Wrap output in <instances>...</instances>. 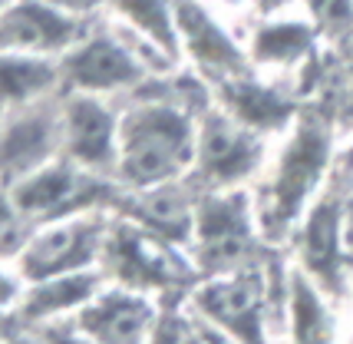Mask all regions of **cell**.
<instances>
[{"instance_id": "6da1fadb", "label": "cell", "mask_w": 353, "mask_h": 344, "mask_svg": "<svg viewBox=\"0 0 353 344\" xmlns=\"http://www.w3.org/2000/svg\"><path fill=\"white\" fill-rule=\"evenodd\" d=\"M334 162V113L323 106H301L297 120L288 126L277 156L264 169L258 189L251 192L254 222L264 245H281L294 238L301 219L314 199L330 182Z\"/></svg>"}, {"instance_id": "7a4b0ae2", "label": "cell", "mask_w": 353, "mask_h": 344, "mask_svg": "<svg viewBox=\"0 0 353 344\" xmlns=\"http://www.w3.org/2000/svg\"><path fill=\"white\" fill-rule=\"evenodd\" d=\"M288 285L291 271L281 275V262L274 255H264L218 275H201L188 295V305L231 341L268 344L271 314L281 312L288 321Z\"/></svg>"}, {"instance_id": "3957f363", "label": "cell", "mask_w": 353, "mask_h": 344, "mask_svg": "<svg viewBox=\"0 0 353 344\" xmlns=\"http://www.w3.org/2000/svg\"><path fill=\"white\" fill-rule=\"evenodd\" d=\"M264 245L251 189H205L195 202V235H192V265L199 275H218L228 268L261 258Z\"/></svg>"}, {"instance_id": "277c9868", "label": "cell", "mask_w": 353, "mask_h": 344, "mask_svg": "<svg viewBox=\"0 0 353 344\" xmlns=\"http://www.w3.org/2000/svg\"><path fill=\"white\" fill-rule=\"evenodd\" d=\"M116 192H119L116 179H106L103 172H92L66 156H57L43 169L30 172L27 179L3 189V199L23 219L43 225V222L77 216V212L112 209Z\"/></svg>"}, {"instance_id": "5b68a950", "label": "cell", "mask_w": 353, "mask_h": 344, "mask_svg": "<svg viewBox=\"0 0 353 344\" xmlns=\"http://www.w3.org/2000/svg\"><path fill=\"white\" fill-rule=\"evenodd\" d=\"M179 245L165 242L162 235L142 229L139 222L116 216L109 222L106 245L99 255V268L109 282L129 285L139 292H172L201 278L195 265H185L179 258Z\"/></svg>"}, {"instance_id": "8992f818", "label": "cell", "mask_w": 353, "mask_h": 344, "mask_svg": "<svg viewBox=\"0 0 353 344\" xmlns=\"http://www.w3.org/2000/svg\"><path fill=\"white\" fill-rule=\"evenodd\" d=\"M268 162V136L234 120L228 110L212 103L199 116V153L188 182L205 189H238Z\"/></svg>"}, {"instance_id": "52a82bcc", "label": "cell", "mask_w": 353, "mask_h": 344, "mask_svg": "<svg viewBox=\"0 0 353 344\" xmlns=\"http://www.w3.org/2000/svg\"><path fill=\"white\" fill-rule=\"evenodd\" d=\"M109 222H112V209H92V212H77L66 219L37 225L30 242L14 258L17 275L30 285L79 268H96L106 245Z\"/></svg>"}, {"instance_id": "ba28073f", "label": "cell", "mask_w": 353, "mask_h": 344, "mask_svg": "<svg viewBox=\"0 0 353 344\" xmlns=\"http://www.w3.org/2000/svg\"><path fill=\"white\" fill-rule=\"evenodd\" d=\"M347 192H350V175L340 169L330 175V182L314 199L307 216L301 219L294 232V249H297V268H304L314 282L321 285L330 298L347 295V251H343V209H347Z\"/></svg>"}, {"instance_id": "9c48e42d", "label": "cell", "mask_w": 353, "mask_h": 344, "mask_svg": "<svg viewBox=\"0 0 353 344\" xmlns=\"http://www.w3.org/2000/svg\"><path fill=\"white\" fill-rule=\"evenodd\" d=\"M63 66V90L70 93H132L139 83L149 79V63L129 47V40L119 30H96L83 33L73 47L60 57Z\"/></svg>"}, {"instance_id": "30bf717a", "label": "cell", "mask_w": 353, "mask_h": 344, "mask_svg": "<svg viewBox=\"0 0 353 344\" xmlns=\"http://www.w3.org/2000/svg\"><path fill=\"white\" fill-rule=\"evenodd\" d=\"M162 314L165 312L152 292L112 282L73 314V325L99 344H149L162 325Z\"/></svg>"}, {"instance_id": "8fae6325", "label": "cell", "mask_w": 353, "mask_h": 344, "mask_svg": "<svg viewBox=\"0 0 353 344\" xmlns=\"http://www.w3.org/2000/svg\"><path fill=\"white\" fill-rule=\"evenodd\" d=\"M60 116H63V156L92 172L112 175L116 149H119V116H123V110L109 106V99L99 93H70V90H63Z\"/></svg>"}, {"instance_id": "7c38bea8", "label": "cell", "mask_w": 353, "mask_h": 344, "mask_svg": "<svg viewBox=\"0 0 353 344\" xmlns=\"http://www.w3.org/2000/svg\"><path fill=\"white\" fill-rule=\"evenodd\" d=\"M63 156V116L60 99H43L27 110L3 113V189L27 179L30 172L43 169L46 162Z\"/></svg>"}, {"instance_id": "4fadbf2b", "label": "cell", "mask_w": 353, "mask_h": 344, "mask_svg": "<svg viewBox=\"0 0 353 344\" xmlns=\"http://www.w3.org/2000/svg\"><path fill=\"white\" fill-rule=\"evenodd\" d=\"M175 27L182 57H188L195 73L208 83L251 73V53L234 44V37L201 0H175Z\"/></svg>"}, {"instance_id": "5bb4252c", "label": "cell", "mask_w": 353, "mask_h": 344, "mask_svg": "<svg viewBox=\"0 0 353 344\" xmlns=\"http://www.w3.org/2000/svg\"><path fill=\"white\" fill-rule=\"evenodd\" d=\"M86 33V20L70 17L50 0H7L0 14V44L17 53L63 57Z\"/></svg>"}, {"instance_id": "9a60e30c", "label": "cell", "mask_w": 353, "mask_h": 344, "mask_svg": "<svg viewBox=\"0 0 353 344\" xmlns=\"http://www.w3.org/2000/svg\"><path fill=\"white\" fill-rule=\"evenodd\" d=\"M195 202H199V189L188 179L165 182L155 189H139V192L119 186L116 199H112V212L139 222L142 229L162 235L172 245H192Z\"/></svg>"}, {"instance_id": "2e32d148", "label": "cell", "mask_w": 353, "mask_h": 344, "mask_svg": "<svg viewBox=\"0 0 353 344\" xmlns=\"http://www.w3.org/2000/svg\"><path fill=\"white\" fill-rule=\"evenodd\" d=\"M106 271L99 265L53 275V278H43V282H30L7 314L17 318V325L27 331L40 328V325H53V321H63L66 314L73 318L99 288H106Z\"/></svg>"}, {"instance_id": "e0dca14e", "label": "cell", "mask_w": 353, "mask_h": 344, "mask_svg": "<svg viewBox=\"0 0 353 344\" xmlns=\"http://www.w3.org/2000/svg\"><path fill=\"white\" fill-rule=\"evenodd\" d=\"M212 93H215V103L221 110H228L234 120L258 129L261 136L288 133V126L301 113L291 96H284L277 86H268L261 79H254L251 73L218 79V83H212Z\"/></svg>"}, {"instance_id": "ac0fdd59", "label": "cell", "mask_w": 353, "mask_h": 344, "mask_svg": "<svg viewBox=\"0 0 353 344\" xmlns=\"http://www.w3.org/2000/svg\"><path fill=\"white\" fill-rule=\"evenodd\" d=\"M0 73H3V113L27 110L33 103H43L53 93L63 90V66L60 57H43V53H17V50H3L0 60Z\"/></svg>"}, {"instance_id": "d6986e66", "label": "cell", "mask_w": 353, "mask_h": 344, "mask_svg": "<svg viewBox=\"0 0 353 344\" xmlns=\"http://www.w3.org/2000/svg\"><path fill=\"white\" fill-rule=\"evenodd\" d=\"M288 334L291 344H337V314L327 305V292L297 265L288 285Z\"/></svg>"}, {"instance_id": "ffe728a7", "label": "cell", "mask_w": 353, "mask_h": 344, "mask_svg": "<svg viewBox=\"0 0 353 344\" xmlns=\"http://www.w3.org/2000/svg\"><path fill=\"white\" fill-rule=\"evenodd\" d=\"M317 27L310 20H291V17H261V27L254 30L251 40V63L258 66H277L288 70L304 63L314 53V40H317Z\"/></svg>"}, {"instance_id": "44dd1931", "label": "cell", "mask_w": 353, "mask_h": 344, "mask_svg": "<svg viewBox=\"0 0 353 344\" xmlns=\"http://www.w3.org/2000/svg\"><path fill=\"white\" fill-rule=\"evenodd\" d=\"M116 17H123V27L159 47L169 60L182 57L179 27H175V0H109Z\"/></svg>"}, {"instance_id": "7402d4cb", "label": "cell", "mask_w": 353, "mask_h": 344, "mask_svg": "<svg viewBox=\"0 0 353 344\" xmlns=\"http://www.w3.org/2000/svg\"><path fill=\"white\" fill-rule=\"evenodd\" d=\"M301 7L321 33H347L353 27V0H301Z\"/></svg>"}, {"instance_id": "603a6c76", "label": "cell", "mask_w": 353, "mask_h": 344, "mask_svg": "<svg viewBox=\"0 0 353 344\" xmlns=\"http://www.w3.org/2000/svg\"><path fill=\"white\" fill-rule=\"evenodd\" d=\"M30 334H37L43 344H99L86 338L83 331L73 325V321H53V325H40V328H33Z\"/></svg>"}, {"instance_id": "cb8c5ba5", "label": "cell", "mask_w": 353, "mask_h": 344, "mask_svg": "<svg viewBox=\"0 0 353 344\" xmlns=\"http://www.w3.org/2000/svg\"><path fill=\"white\" fill-rule=\"evenodd\" d=\"M149 344H185V318L179 312H165L162 325L155 331V338Z\"/></svg>"}, {"instance_id": "d4e9b609", "label": "cell", "mask_w": 353, "mask_h": 344, "mask_svg": "<svg viewBox=\"0 0 353 344\" xmlns=\"http://www.w3.org/2000/svg\"><path fill=\"white\" fill-rule=\"evenodd\" d=\"M50 3L66 10L70 17H79V20H90V17H96L103 7H109V0H50Z\"/></svg>"}, {"instance_id": "484cf974", "label": "cell", "mask_w": 353, "mask_h": 344, "mask_svg": "<svg viewBox=\"0 0 353 344\" xmlns=\"http://www.w3.org/2000/svg\"><path fill=\"white\" fill-rule=\"evenodd\" d=\"M291 3H301V0H254V10L261 17H281Z\"/></svg>"}, {"instance_id": "4316f807", "label": "cell", "mask_w": 353, "mask_h": 344, "mask_svg": "<svg viewBox=\"0 0 353 344\" xmlns=\"http://www.w3.org/2000/svg\"><path fill=\"white\" fill-rule=\"evenodd\" d=\"M7 344H43V341H40L37 334L27 331V334H14V338H7Z\"/></svg>"}, {"instance_id": "83f0119b", "label": "cell", "mask_w": 353, "mask_h": 344, "mask_svg": "<svg viewBox=\"0 0 353 344\" xmlns=\"http://www.w3.org/2000/svg\"><path fill=\"white\" fill-rule=\"evenodd\" d=\"M221 3H228V7H245V3H254V0H221Z\"/></svg>"}, {"instance_id": "f1b7e54d", "label": "cell", "mask_w": 353, "mask_h": 344, "mask_svg": "<svg viewBox=\"0 0 353 344\" xmlns=\"http://www.w3.org/2000/svg\"><path fill=\"white\" fill-rule=\"evenodd\" d=\"M343 344H353V331H350V334H347V341H343Z\"/></svg>"}, {"instance_id": "f546056e", "label": "cell", "mask_w": 353, "mask_h": 344, "mask_svg": "<svg viewBox=\"0 0 353 344\" xmlns=\"http://www.w3.org/2000/svg\"><path fill=\"white\" fill-rule=\"evenodd\" d=\"M347 162H350V166H353V149H350V153H347Z\"/></svg>"}]
</instances>
